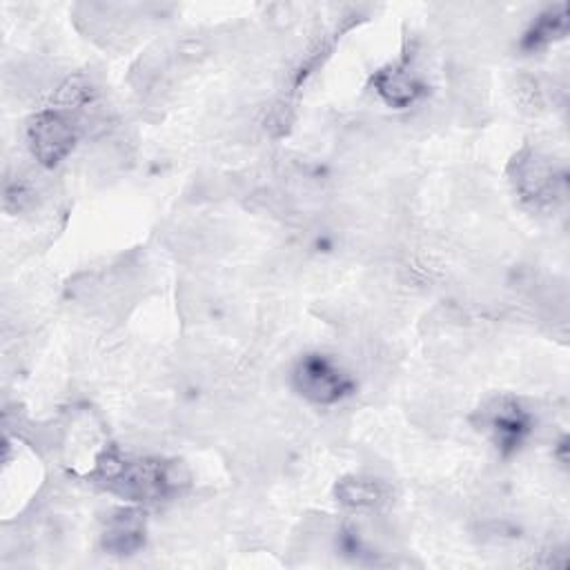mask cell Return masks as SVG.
<instances>
[{
  "label": "cell",
  "mask_w": 570,
  "mask_h": 570,
  "mask_svg": "<svg viewBox=\"0 0 570 570\" xmlns=\"http://www.w3.org/2000/svg\"><path fill=\"white\" fill-rule=\"evenodd\" d=\"M374 91L390 105L396 109L410 107L414 105L421 94H423V82L419 80V76L403 62L399 65H390L381 71H376L374 76Z\"/></svg>",
  "instance_id": "6"
},
{
  "label": "cell",
  "mask_w": 570,
  "mask_h": 570,
  "mask_svg": "<svg viewBox=\"0 0 570 570\" xmlns=\"http://www.w3.org/2000/svg\"><path fill=\"white\" fill-rule=\"evenodd\" d=\"M294 390L318 405H332L354 392L352 376L327 354L309 352L292 370Z\"/></svg>",
  "instance_id": "2"
},
{
  "label": "cell",
  "mask_w": 570,
  "mask_h": 570,
  "mask_svg": "<svg viewBox=\"0 0 570 570\" xmlns=\"http://www.w3.org/2000/svg\"><path fill=\"white\" fill-rule=\"evenodd\" d=\"M481 428L492 439L494 448L508 456L514 454L532 432V414L512 396L490 401L481 410Z\"/></svg>",
  "instance_id": "4"
},
{
  "label": "cell",
  "mask_w": 570,
  "mask_h": 570,
  "mask_svg": "<svg viewBox=\"0 0 570 570\" xmlns=\"http://www.w3.org/2000/svg\"><path fill=\"white\" fill-rule=\"evenodd\" d=\"M145 543V519L138 510H118L109 517L102 546L111 554H134Z\"/></svg>",
  "instance_id": "7"
},
{
  "label": "cell",
  "mask_w": 570,
  "mask_h": 570,
  "mask_svg": "<svg viewBox=\"0 0 570 570\" xmlns=\"http://www.w3.org/2000/svg\"><path fill=\"white\" fill-rule=\"evenodd\" d=\"M568 31V11L566 4H557L546 9L534 18V22L528 27V31L521 38V49L525 51H539L561 38Z\"/></svg>",
  "instance_id": "8"
},
{
  "label": "cell",
  "mask_w": 570,
  "mask_h": 570,
  "mask_svg": "<svg viewBox=\"0 0 570 570\" xmlns=\"http://www.w3.org/2000/svg\"><path fill=\"white\" fill-rule=\"evenodd\" d=\"M78 140L76 120L65 109L38 111L27 125V142L33 158L45 167H56L65 160Z\"/></svg>",
  "instance_id": "3"
},
{
  "label": "cell",
  "mask_w": 570,
  "mask_h": 570,
  "mask_svg": "<svg viewBox=\"0 0 570 570\" xmlns=\"http://www.w3.org/2000/svg\"><path fill=\"white\" fill-rule=\"evenodd\" d=\"M512 183L517 194L532 205H550L563 189V176L537 151H528L514 160Z\"/></svg>",
  "instance_id": "5"
},
{
  "label": "cell",
  "mask_w": 570,
  "mask_h": 570,
  "mask_svg": "<svg viewBox=\"0 0 570 570\" xmlns=\"http://www.w3.org/2000/svg\"><path fill=\"white\" fill-rule=\"evenodd\" d=\"M336 497L347 508H379L387 501V485L372 476H345L336 485Z\"/></svg>",
  "instance_id": "9"
},
{
  "label": "cell",
  "mask_w": 570,
  "mask_h": 570,
  "mask_svg": "<svg viewBox=\"0 0 570 570\" xmlns=\"http://www.w3.org/2000/svg\"><path fill=\"white\" fill-rule=\"evenodd\" d=\"M91 479L131 501H160L178 485L165 461L131 459L118 450H105L98 456Z\"/></svg>",
  "instance_id": "1"
}]
</instances>
